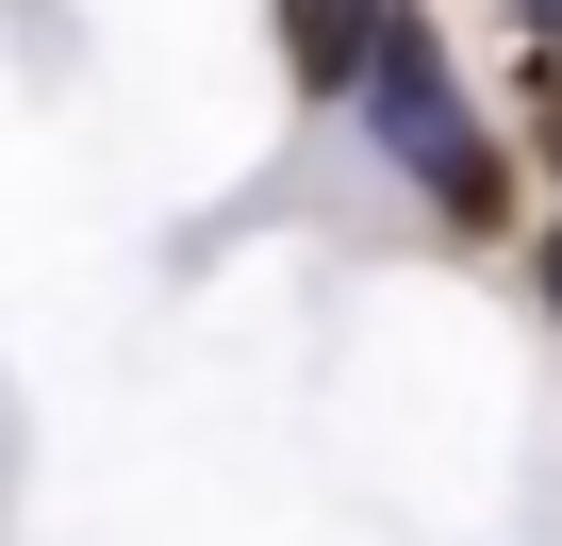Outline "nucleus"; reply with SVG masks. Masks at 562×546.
<instances>
[{"instance_id":"obj_3","label":"nucleus","mask_w":562,"mask_h":546,"mask_svg":"<svg viewBox=\"0 0 562 546\" xmlns=\"http://www.w3.org/2000/svg\"><path fill=\"white\" fill-rule=\"evenodd\" d=\"M546 299H562V232H546Z\"/></svg>"},{"instance_id":"obj_2","label":"nucleus","mask_w":562,"mask_h":546,"mask_svg":"<svg viewBox=\"0 0 562 546\" xmlns=\"http://www.w3.org/2000/svg\"><path fill=\"white\" fill-rule=\"evenodd\" d=\"M381 18H397V0H281V51H299V83H364Z\"/></svg>"},{"instance_id":"obj_1","label":"nucleus","mask_w":562,"mask_h":546,"mask_svg":"<svg viewBox=\"0 0 562 546\" xmlns=\"http://www.w3.org/2000/svg\"><path fill=\"white\" fill-rule=\"evenodd\" d=\"M364 100H381V133H397V166H414V182H430V199H447L463 232H480V215L513 199V166L480 149V116H463V83H447V51H430L414 18H381V51H364Z\"/></svg>"}]
</instances>
